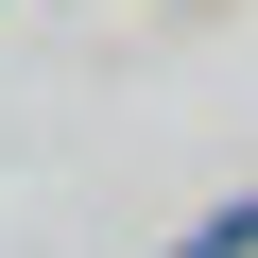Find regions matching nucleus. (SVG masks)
Masks as SVG:
<instances>
[{
  "mask_svg": "<svg viewBox=\"0 0 258 258\" xmlns=\"http://www.w3.org/2000/svg\"><path fill=\"white\" fill-rule=\"evenodd\" d=\"M172 258H258V189H241V207H224V224H189V241H172Z\"/></svg>",
  "mask_w": 258,
  "mask_h": 258,
  "instance_id": "f257e3e1",
  "label": "nucleus"
}]
</instances>
